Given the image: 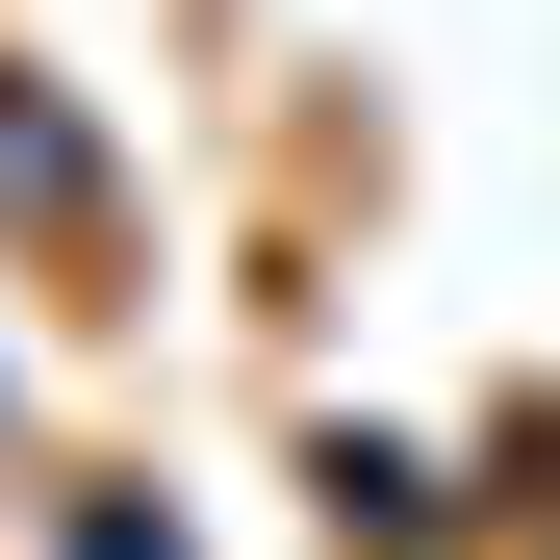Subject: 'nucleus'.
<instances>
[{"label":"nucleus","instance_id":"nucleus-1","mask_svg":"<svg viewBox=\"0 0 560 560\" xmlns=\"http://www.w3.org/2000/svg\"><path fill=\"white\" fill-rule=\"evenodd\" d=\"M0 205H77V128L51 103H0Z\"/></svg>","mask_w":560,"mask_h":560}]
</instances>
